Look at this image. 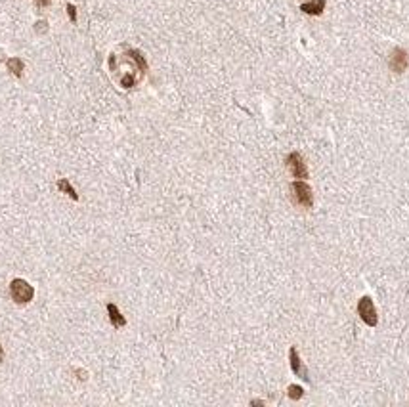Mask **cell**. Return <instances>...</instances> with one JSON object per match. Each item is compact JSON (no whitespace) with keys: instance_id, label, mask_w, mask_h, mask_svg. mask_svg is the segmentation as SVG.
<instances>
[{"instance_id":"1","label":"cell","mask_w":409,"mask_h":407,"mask_svg":"<svg viewBox=\"0 0 409 407\" xmlns=\"http://www.w3.org/2000/svg\"><path fill=\"white\" fill-rule=\"evenodd\" d=\"M358 313H360V317H362L363 323L369 325V327H375L378 323L377 310H375V304H373L371 297L360 298V302H358Z\"/></svg>"},{"instance_id":"2","label":"cell","mask_w":409,"mask_h":407,"mask_svg":"<svg viewBox=\"0 0 409 407\" xmlns=\"http://www.w3.org/2000/svg\"><path fill=\"white\" fill-rule=\"evenodd\" d=\"M10 295H12V298H14L16 302L25 304V302H29L33 298L35 290H33V287L25 281V279H14L12 285H10Z\"/></svg>"},{"instance_id":"3","label":"cell","mask_w":409,"mask_h":407,"mask_svg":"<svg viewBox=\"0 0 409 407\" xmlns=\"http://www.w3.org/2000/svg\"><path fill=\"white\" fill-rule=\"evenodd\" d=\"M291 188H293V193H295L297 203H299L300 207H306V209H310V207H312V203H314V195H312V189H310V186L299 180V182H293Z\"/></svg>"},{"instance_id":"4","label":"cell","mask_w":409,"mask_h":407,"mask_svg":"<svg viewBox=\"0 0 409 407\" xmlns=\"http://www.w3.org/2000/svg\"><path fill=\"white\" fill-rule=\"evenodd\" d=\"M287 166H289V170L293 172L295 178H300V180L308 178L306 165H304V161H302V155L297 153V151H293L291 155L287 157Z\"/></svg>"},{"instance_id":"5","label":"cell","mask_w":409,"mask_h":407,"mask_svg":"<svg viewBox=\"0 0 409 407\" xmlns=\"http://www.w3.org/2000/svg\"><path fill=\"white\" fill-rule=\"evenodd\" d=\"M409 65V54L403 50V48H394L392 50V55H390V69L394 73H403V71L407 69Z\"/></svg>"},{"instance_id":"6","label":"cell","mask_w":409,"mask_h":407,"mask_svg":"<svg viewBox=\"0 0 409 407\" xmlns=\"http://www.w3.org/2000/svg\"><path fill=\"white\" fill-rule=\"evenodd\" d=\"M289 360H291L293 373H295V375H299V376H302L304 381H310L306 367H304V363L300 361V358H299V354H297V348H295V346H293L291 350H289Z\"/></svg>"},{"instance_id":"7","label":"cell","mask_w":409,"mask_h":407,"mask_svg":"<svg viewBox=\"0 0 409 407\" xmlns=\"http://www.w3.org/2000/svg\"><path fill=\"white\" fill-rule=\"evenodd\" d=\"M325 8V0H310V2H304L300 4V10L304 14H310V16H319Z\"/></svg>"},{"instance_id":"8","label":"cell","mask_w":409,"mask_h":407,"mask_svg":"<svg viewBox=\"0 0 409 407\" xmlns=\"http://www.w3.org/2000/svg\"><path fill=\"white\" fill-rule=\"evenodd\" d=\"M107 312H109V319L113 323V327H125L126 319L123 317V313L119 312V308L115 304H107Z\"/></svg>"},{"instance_id":"9","label":"cell","mask_w":409,"mask_h":407,"mask_svg":"<svg viewBox=\"0 0 409 407\" xmlns=\"http://www.w3.org/2000/svg\"><path fill=\"white\" fill-rule=\"evenodd\" d=\"M8 69L12 71L16 77H21V73H23V62L17 60V57H12V60H8Z\"/></svg>"},{"instance_id":"10","label":"cell","mask_w":409,"mask_h":407,"mask_svg":"<svg viewBox=\"0 0 409 407\" xmlns=\"http://www.w3.org/2000/svg\"><path fill=\"white\" fill-rule=\"evenodd\" d=\"M57 188L62 189V191H65V193H67V195L71 197V199H75V201L79 199V195H77V191H75V189L71 188V184H69V182L65 180V178H62V180L57 182Z\"/></svg>"},{"instance_id":"11","label":"cell","mask_w":409,"mask_h":407,"mask_svg":"<svg viewBox=\"0 0 409 407\" xmlns=\"http://www.w3.org/2000/svg\"><path fill=\"white\" fill-rule=\"evenodd\" d=\"M302 396H304V390L300 388L299 384H291L289 386V398L291 399H300Z\"/></svg>"},{"instance_id":"12","label":"cell","mask_w":409,"mask_h":407,"mask_svg":"<svg viewBox=\"0 0 409 407\" xmlns=\"http://www.w3.org/2000/svg\"><path fill=\"white\" fill-rule=\"evenodd\" d=\"M67 14H69V19H71V21H77V10H75L73 4L67 6Z\"/></svg>"},{"instance_id":"13","label":"cell","mask_w":409,"mask_h":407,"mask_svg":"<svg viewBox=\"0 0 409 407\" xmlns=\"http://www.w3.org/2000/svg\"><path fill=\"white\" fill-rule=\"evenodd\" d=\"M4 360V350H2V346H0V361Z\"/></svg>"}]
</instances>
